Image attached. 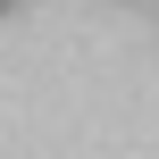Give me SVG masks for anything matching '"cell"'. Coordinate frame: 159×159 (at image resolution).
<instances>
[{"instance_id":"1","label":"cell","mask_w":159,"mask_h":159,"mask_svg":"<svg viewBox=\"0 0 159 159\" xmlns=\"http://www.w3.org/2000/svg\"><path fill=\"white\" fill-rule=\"evenodd\" d=\"M0 17H17V0H0Z\"/></svg>"}]
</instances>
